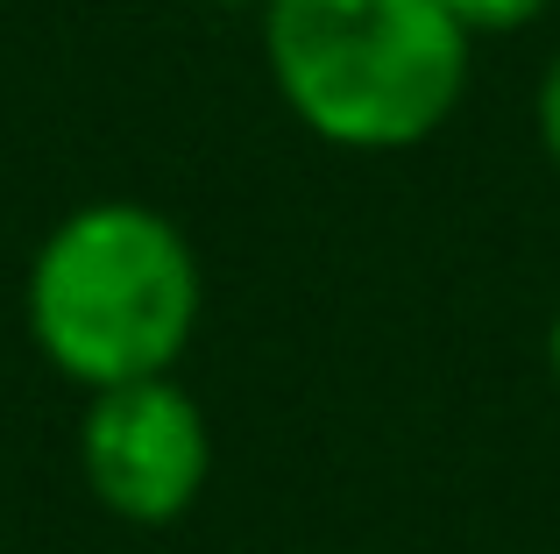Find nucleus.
<instances>
[{"label": "nucleus", "mask_w": 560, "mask_h": 554, "mask_svg": "<svg viewBox=\"0 0 560 554\" xmlns=\"http://www.w3.org/2000/svg\"><path fill=\"white\" fill-rule=\"evenodd\" d=\"M22 305L36 348L71 384L171 377L199 327V256L142 199H93L43 235Z\"/></svg>", "instance_id": "obj_1"}, {"label": "nucleus", "mask_w": 560, "mask_h": 554, "mask_svg": "<svg viewBox=\"0 0 560 554\" xmlns=\"http://www.w3.org/2000/svg\"><path fill=\"white\" fill-rule=\"evenodd\" d=\"M262 57L284 107L334 150H411L468 85V36L440 0H270Z\"/></svg>", "instance_id": "obj_2"}, {"label": "nucleus", "mask_w": 560, "mask_h": 554, "mask_svg": "<svg viewBox=\"0 0 560 554\" xmlns=\"http://www.w3.org/2000/svg\"><path fill=\"white\" fill-rule=\"evenodd\" d=\"M79 470L85 490L128 527H171L199 505L213 470V434L185 384L136 377L85 399L79 419Z\"/></svg>", "instance_id": "obj_3"}, {"label": "nucleus", "mask_w": 560, "mask_h": 554, "mask_svg": "<svg viewBox=\"0 0 560 554\" xmlns=\"http://www.w3.org/2000/svg\"><path fill=\"white\" fill-rule=\"evenodd\" d=\"M440 8H447L454 22H462V36L476 43V36H511V28L539 22L553 0H440Z\"/></svg>", "instance_id": "obj_4"}, {"label": "nucleus", "mask_w": 560, "mask_h": 554, "mask_svg": "<svg viewBox=\"0 0 560 554\" xmlns=\"http://www.w3.org/2000/svg\"><path fill=\"white\" fill-rule=\"evenodd\" d=\"M539 142H547V157H553V171H560V50H553L547 79H539Z\"/></svg>", "instance_id": "obj_5"}, {"label": "nucleus", "mask_w": 560, "mask_h": 554, "mask_svg": "<svg viewBox=\"0 0 560 554\" xmlns=\"http://www.w3.org/2000/svg\"><path fill=\"white\" fill-rule=\"evenodd\" d=\"M547 362H553V377H560V313H553V327H547Z\"/></svg>", "instance_id": "obj_6"}]
</instances>
